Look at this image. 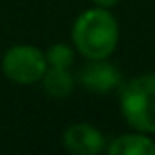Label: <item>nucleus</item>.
I'll return each instance as SVG.
<instances>
[{
	"mask_svg": "<svg viewBox=\"0 0 155 155\" xmlns=\"http://www.w3.org/2000/svg\"><path fill=\"white\" fill-rule=\"evenodd\" d=\"M71 43L84 59H110L120 43V24L110 8L92 6L75 18Z\"/></svg>",
	"mask_w": 155,
	"mask_h": 155,
	"instance_id": "nucleus-1",
	"label": "nucleus"
},
{
	"mask_svg": "<svg viewBox=\"0 0 155 155\" xmlns=\"http://www.w3.org/2000/svg\"><path fill=\"white\" fill-rule=\"evenodd\" d=\"M120 114L130 130L155 134V73H143L118 88Z\"/></svg>",
	"mask_w": 155,
	"mask_h": 155,
	"instance_id": "nucleus-2",
	"label": "nucleus"
},
{
	"mask_svg": "<svg viewBox=\"0 0 155 155\" xmlns=\"http://www.w3.org/2000/svg\"><path fill=\"white\" fill-rule=\"evenodd\" d=\"M92 6H100V8H110L112 10L114 6H118L120 4V0H91Z\"/></svg>",
	"mask_w": 155,
	"mask_h": 155,
	"instance_id": "nucleus-9",
	"label": "nucleus"
},
{
	"mask_svg": "<svg viewBox=\"0 0 155 155\" xmlns=\"http://www.w3.org/2000/svg\"><path fill=\"white\" fill-rule=\"evenodd\" d=\"M75 47L73 43H53L45 49L47 67L53 69H71L75 63Z\"/></svg>",
	"mask_w": 155,
	"mask_h": 155,
	"instance_id": "nucleus-8",
	"label": "nucleus"
},
{
	"mask_svg": "<svg viewBox=\"0 0 155 155\" xmlns=\"http://www.w3.org/2000/svg\"><path fill=\"white\" fill-rule=\"evenodd\" d=\"M43 92L51 98H69L75 91L77 77L73 75L71 69H53L47 67L43 79L39 81Z\"/></svg>",
	"mask_w": 155,
	"mask_h": 155,
	"instance_id": "nucleus-7",
	"label": "nucleus"
},
{
	"mask_svg": "<svg viewBox=\"0 0 155 155\" xmlns=\"http://www.w3.org/2000/svg\"><path fill=\"white\" fill-rule=\"evenodd\" d=\"M106 151L110 155H155V141L149 134L130 130L114 137L106 145Z\"/></svg>",
	"mask_w": 155,
	"mask_h": 155,
	"instance_id": "nucleus-6",
	"label": "nucleus"
},
{
	"mask_svg": "<svg viewBox=\"0 0 155 155\" xmlns=\"http://www.w3.org/2000/svg\"><path fill=\"white\" fill-rule=\"evenodd\" d=\"M2 73L16 84H38L47 71L45 51L31 43H16L2 57Z\"/></svg>",
	"mask_w": 155,
	"mask_h": 155,
	"instance_id": "nucleus-3",
	"label": "nucleus"
},
{
	"mask_svg": "<svg viewBox=\"0 0 155 155\" xmlns=\"http://www.w3.org/2000/svg\"><path fill=\"white\" fill-rule=\"evenodd\" d=\"M77 83L94 94H108L120 88L122 75L108 59H87L84 67L77 75Z\"/></svg>",
	"mask_w": 155,
	"mask_h": 155,
	"instance_id": "nucleus-4",
	"label": "nucleus"
},
{
	"mask_svg": "<svg viewBox=\"0 0 155 155\" xmlns=\"http://www.w3.org/2000/svg\"><path fill=\"white\" fill-rule=\"evenodd\" d=\"M63 147L71 155H98L106 149V137L96 126L77 122L63 132Z\"/></svg>",
	"mask_w": 155,
	"mask_h": 155,
	"instance_id": "nucleus-5",
	"label": "nucleus"
}]
</instances>
